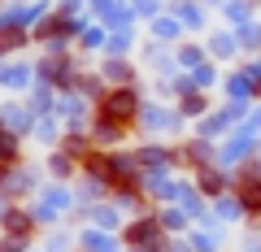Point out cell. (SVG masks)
Instances as JSON below:
<instances>
[{
    "label": "cell",
    "mask_w": 261,
    "mask_h": 252,
    "mask_svg": "<svg viewBox=\"0 0 261 252\" xmlns=\"http://www.w3.org/2000/svg\"><path fill=\"white\" fill-rule=\"evenodd\" d=\"M105 118L109 122H130L135 118V92H109L105 96Z\"/></svg>",
    "instance_id": "obj_1"
},
{
    "label": "cell",
    "mask_w": 261,
    "mask_h": 252,
    "mask_svg": "<svg viewBox=\"0 0 261 252\" xmlns=\"http://www.w3.org/2000/svg\"><path fill=\"white\" fill-rule=\"evenodd\" d=\"M126 243H135V248H157V243H161L157 222H135V226L126 231Z\"/></svg>",
    "instance_id": "obj_2"
},
{
    "label": "cell",
    "mask_w": 261,
    "mask_h": 252,
    "mask_svg": "<svg viewBox=\"0 0 261 252\" xmlns=\"http://www.w3.org/2000/svg\"><path fill=\"white\" fill-rule=\"evenodd\" d=\"M240 200H244V209H248V213H261V183H257V178H244Z\"/></svg>",
    "instance_id": "obj_3"
},
{
    "label": "cell",
    "mask_w": 261,
    "mask_h": 252,
    "mask_svg": "<svg viewBox=\"0 0 261 252\" xmlns=\"http://www.w3.org/2000/svg\"><path fill=\"white\" fill-rule=\"evenodd\" d=\"M9 231H13V239L27 235V231H31V217H27V213H9Z\"/></svg>",
    "instance_id": "obj_4"
},
{
    "label": "cell",
    "mask_w": 261,
    "mask_h": 252,
    "mask_svg": "<svg viewBox=\"0 0 261 252\" xmlns=\"http://www.w3.org/2000/svg\"><path fill=\"white\" fill-rule=\"evenodd\" d=\"M200 187H205V191H218V187H222V178H218L214 170H205V174H200Z\"/></svg>",
    "instance_id": "obj_5"
},
{
    "label": "cell",
    "mask_w": 261,
    "mask_h": 252,
    "mask_svg": "<svg viewBox=\"0 0 261 252\" xmlns=\"http://www.w3.org/2000/svg\"><path fill=\"white\" fill-rule=\"evenodd\" d=\"M13 148H18V144H13L9 135H0V161H5V157H13Z\"/></svg>",
    "instance_id": "obj_6"
}]
</instances>
